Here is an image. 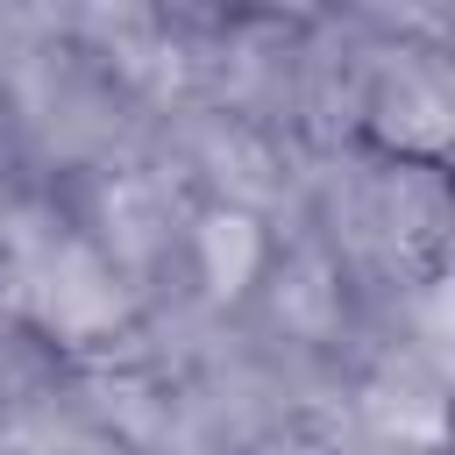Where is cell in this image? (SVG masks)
Segmentation results:
<instances>
[{"instance_id":"6da1fadb","label":"cell","mask_w":455,"mask_h":455,"mask_svg":"<svg viewBox=\"0 0 455 455\" xmlns=\"http://www.w3.org/2000/svg\"><path fill=\"white\" fill-rule=\"evenodd\" d=\"M28 313L57 341H100V334H114L128 320V291H121V277L107 270L100 249L50 242L36 256V270H28Z\"/></svg>"},{"instance_id":"7a4b0ae2","label":"cell","mask_w":455,"mask_h":455,"mask_svg":"<svg viewBox=\"0 0 455 455\" xmlns=\"http://www.w3.org/2000/svg\"><path fill=\"white\" fill-rule=\"evenodd\" d=\"M192 249H199V277H206V291H220V299L249 291L256 270H263V235H256V220L235 213V206H213V213L199 220Z\"/></svg>"},{"instance_id":"277c9868","label":"cell","mask_w":455,"mask_h":455,"mask_svg":"<svg viewBox=\"0 0 455 455\" xmlns=\"http://www.w3.org/2000/svg\"><path fill=\"white\" fill-rule=\"evenodd\" d=\"M263 7H306V0H263Z\"/></svg>"},{"instance_id":"3957f363","label":"cell","mask_w":455,"mask_h":455,"mask_svg":"<svg viewBox=\"0 0 455 455\" xmlns=\"http://www.w3.org/2000/svg\"><path fill=\"white\" fill-rule=\"evenodd\" d=\"M398 121H384L391 135H398V149H441V135H448V100H441V85L434 78H398V92L384 100Z\"/></svg>"}]
</instances>
